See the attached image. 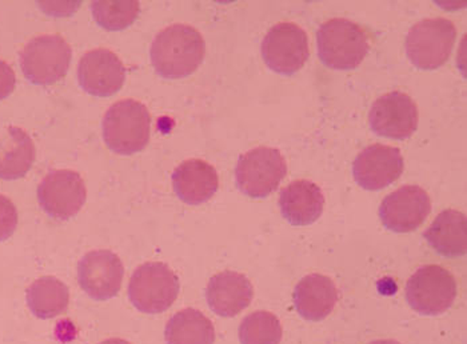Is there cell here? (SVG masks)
<instances>
[{
    "label": "cell",
    "instance_id": "cell-1",
    "mask_svg": "<svg viewBox=\"0 0 467 344\" xmlns=\"http://www.w3.org/2000/svg\"><path fill=\"white\" fill-rule=\"evenodd\" d=\"M206 54L203 36L192 26L172 25L152 42L151 63L164 79H182L197 71Z\"/></svg>",
    "mask_w": 467,
    "mask_h": 344
},
{
    "label": "cell",
    "instance_id": "cell-2",
    "mask_svg": "<svg viewBox=\"0 0 467 344\" xmlns=\"http://www.w3.org/2000/svg\"><path fill=\"white\" fill-rule=\"evenodd\" d=\"M103 139L111 151L132 155L142 151L151 134V117L144 104L120 100L109 107L103 120Z\"/></svg>",
    "mask_w": 467,
    "mask_h": 344
},
{
    "label": "cell",
    "instance_id": "cell-3",
    "mask_svg": "<svg viewBox=\"0 0 467 344\" xmlns=\"http://www.w3.org/2000/svg\"><path fill=\"white\" fill-rule=\"evenodd\" d=\"M317 45L319 59L333 69L358 68L370 48L363 28L343 17L327 20L319 27Z\"/></svg>",
    "mask_w": 467,
    "mask_h": 344
},
{
    "label": "cell",
    "instance_id": "cell-4",
    "mask_svg": "<svg viewBox=\"0 0 467 344\" xmlns=\"http://www.w3.org/2000/svg\"><path fill=\"white\" fill-rule=\"evenodd\" d=\"M457 28L445 17H431L414 25L406 36V54L415 68L437 69L448 62Z\"/></svg>",
    "mask_w": 467,
    "mask_h": 344
},
{
    "label": "cell",
    "instance_id": "cell-5",
    "mask_svg": "<svg viewBox=\"0 0 467 344\" xmlns=\"http://www.w3.org/2000/svg\"><path fill=\"white\" fill-rule=\"evenodd\" d=\"M180 288V279L169 266L149 262L140 266L132 274L129 297L140 312L162 314L177 300Z\"/></svg>",
    "mask_w": 467,
    "mask_h": 344
},
{
    "label": "cell",
    "instance_id": "cell-6",
    "mask_svg": "<svg viewBox=\"0 0 467 344\" xmlns=\"http://www.w3.org/2000/svg\"><path fill=\"white\" fill-rule=\"evenodd\" d=\"M71 57L70 45L62 36L40 35L20 52V68L33 85H54L67 75Z\"/></svg>",
    "mask_w": 467,
    "mask_h": 344
},
{
    "label": "cell",
    "instance_id": "cell-7",
    "mask_svg": "<svg viewBox=\"0 0 467 344\" xmlns=\"http://www.w3.org/2000/svg\"><path fill=\"white\" fill-rule=\"evenodd\" d=\"M286 173V159L281 151L271 147H256L239 158L236 186L250 198H266L278 189Z\"/></svg>",
    "mask_w": 467,
    "mask_h": 344
},
{
    "label": "cell",
    "instance_id": "cell-8",
    "mask_svg": "<svg viewBox=\"0 0 467 344\" xmlns=\"http://www.w3.org/2000/svg\"><path fill=\"white\" fill-rule=\"evenodd\" d=\"M455 297V277L441 266H422L406 283V302L420 315L443 314L451 308Z\"/></svg>",
    "mask_w": 467,
    "mask_h": 344
},
{
    "label": "cell",
    "instance_id": "cell-9",
    "mask_svg": "<svg viewBox=\"0 0 467 344\" xmlns=\"http://www.w3.org/2000/svg\"><path fill=\"white\" fill-rule=\"evenodd\" d=\"M262 57L273 71L282 75L296 74L310 57L307 34L296 23H278L264 37Z\"/></svg>",
    "mask_w": 467,
    "mask_h": 344
},
{
    "label": "cell",
    "instance_id": "cell-10",
    "mask_svg": "<svg viewBox=\"0 0 467 344\" xmlns=\"http://www.w3.org/2000/svg\"><path fill=\"white\" fill-rule=\"evenodd\" d=\"M88 199V190L82 176L71 170L48 172L37 187L40 207L51 218L67 221L79 213Z\"/></svg>",
    "mask_w": 467,
    "mask_h": 344
},
{
    "label": "cell",
    "instance_id": "cell-11",
    "mask_svg": "<svg viewBox=\"0 0 467 344\" xmlns=\"http://www.w3.org/2000/svg\"><path fill=\"white\" fill-rule=\"evenodd\" d=\"M418 120L417 104L400 91L389 92L378 98L368 115L371 130L378 137L397 141L410 138L417 131Z\"/></svg>",
    "mask_w": 467,
    "mask_h": 344
},
{
    "label": "cell",
    "instance_id": "cell-12",
    "mask_svg": "<svg viewBox=\"0 0 467 344\" xmlns=\"http://www.w3.org/2000/svg\"><path fill=\"white\" fill-rule=\"evenodd\" d=\"M125 267L117 254L108 250L91 251L78 265L80 287L95 300L117 297L122 287Z\"/></svg>",
    "mask_w": 467,
    "mask_h": 344
},
{
    "label": "cell",
    "instance_id": "cell-13",
    "mask_svg": "<svg viewBox=\"0 0 467 344\" xmlns=\"http://www.w3.org/2000/svg\"><path fill=\"white\" fill-rule=\"evenodd\" d=\"M431 213V196L420 186L400 187L386 196L379 207L383 225L400 234L417 230Z\"/></svg>",
    "mask_w": 467,
    "mask_h": 344
},
{
    "label": "cell",
    "instance_id": "cell-14",
    "mask_svg": "<svg viewBox=\"0 0 467 344\" xmlns=\"http://www.w3.org/2000/svg\"><path fill=\"white\" fill-rule=\"evenodd\" d=\"M78 79L88 94L112 97L125 85L126 68L117 54L97 48L83 55L78 66Z\"/></svg>",
    "mask_w": 467,
    "mask_h": 344
},
{
    "label": "cell",
    "instance_id": "cell-15",
    "mask_svg": "<svg viewBox=\"0 0 467 344\" xmlns=\"http://www.w3.org/2000/svg\"><path fill=\"white\" fill-rule=\"evenodd\" d=\"M405 161L397 147H366L353 163V175L362 189L378 191L390 186L403 172Z\"/></svg>",
    "mask_w": 467,
    "mask_h": 344
},
{
    "label": "cell",
    "instance_id": "cell-16",
    "mask_svg": "<svg viewBox=\"0 0 467 344\" xmlns=\"http://www.w3.org/2000/svg\"><path fill=\"white\" fill-rule=\"evenodd\" d=\"M254 287L249 277L235 271H223L210 279L206 288L209 308L219 317L233 318L249 308Z\"/></svg>",
    "mask_w": 467,
    "mask_h": 344
},
{
    "label": "cell",
    "instance_id": "cell-17",
    "mask_svg": "<svg viewBox=\"0 0 467 344\" xmlns=\"http://www.w3.org/2000/svg\"><path fill=\"white\" fill-rule=\"evenodd\" d=\"M338 288L331 277L310 274L302 277L294 290L296 311L306 320L319 322L333 312L338 303Z\"/></svg>",
    "mask_w": 467,
    "mask_h": 344
},
{
    "label": "cell",
    "instance_id": "cell-18",
    "mask_svg": "<svg viewBox=\"0 0 467 344\" xmlns=\"http://www.w3.org/2000/svg\"><path fill=\"white\" fill-rule=\"evenodd\" d=\"M172 186L182 202L197 206L215 195L219 187L218 172L202 159H189L175 169Z\"/></svg>",
    "mask_w": 467,
    "mask_h": 344
},
{
    "label": "cell",
    "instance_id": "cell-19",
    "mask_svg": "<svg viewBox=\"0 0 467 344\" xmlns=\"http://www.w3.org/2000/svg\"><path fill=\"white\" fill-rule=\"evenodd\" d=\"M282 215L293 225H308L321 218L325 196L310 181H294L285 187L279 198Z\"/></svg>",
    "mask_w": 467,
    "mask_h": 344
},
{
    "label": "cell",
    "instance_id": "cell-20",
    "mask_svg": "<svg viewBox=\"0 0 467 344\" xmlns=\"http://www.w3.org/2000/svg\"><path fill=\"white\" fill-rule=\"evenodd\" d=\"M466 215L461 211L445 210L423 233V238L446 258H458L467 253Z\"/></svg>",
    "mask_w": 467,
    "mask_h": 344
},
{
    "label": "cell",
    "instance_id": "cell-21",
    "mask_svg": "<svg viewBox=\"0 0 467 344\" xmlns=\"http://www.w3.org/2000/svg\"><path fill=\"white\" fill-rule=\"evenodd\" d=\"M36 161L33 139L19 127H8L0 134V178H23Z\"/></svg>",
    "mask_w": 467,
    "mask_h": 344
},
{
    "label": "cell",
    "instance_id": "cell-22",
    "mask_svg": "<svg viewBox=\"0 0 467 344\" xmlns=\"http://www.w3.org/2000/svg\"><path fill=\"white\" fill-rule=\"evenodd\" d=\"M167 344H214L215 328L212 320L195 308H184L167 323Z\"/></svg>",
    "mask_w": 467,
    "mask_h": 344
},
{
    "label": "cell",
    "instance_id": "cell-23",
    "mask_svg": "<svg viewBox=\"0 0 467 344\" xmlns=\"http://www.w3.org/2000/svg\"><path fill=\"white\" fill-rule=\"evenodd\" d=\"M27 305L39 319H51L67 310L70 291L55 276H42L28 287Z\"/></svg>",
    "mask_w": 467,
    "mask_h": 344
},
{
    "label": "cell",
    "instance_id": "cell-24",
    "mask_svg": "<svg viewBox=\"0 0 467 344\" xmlns=\"http://www.w3.org/2000/svg\"><path fill=\"white\" fill-rule=\"evenodd\" d=\"M91 11L100 27L120 31L135 22L140 5L137 0H95L91 3Z\"/></svg>",
    "mask_w": 467,
    "mask_h": 344
},
{
    "label": "cell",
    "instance_id": "cell-25",
    "mask_svg": "<svg viewBox=\"0 0 467 344\" xmlns=\"http://www.w3.org/2000/svg\"><path fill=\"white\" fill-rule=\"evenodd\" d=\"M284 335L281 322L267 311H255L247 315L239 326L242 344H279Z\"/></svg>",
    "mask_w": 467,
    "mask_h": 344
},
{
    "label": "cell",
    "instance_id": "cell-26",
    "mask_svg": "<svg viewBox=\"0 0 467 344\" xmlns=\"http://www.w3.org/2000/svg\"><path fill=\"white\" fill-rule=\"evenodd\" d=\"M18 225V211L7 196L0 195V242L16 233Z\"/></svg>",
    "mask_w": 467,
    "mask_h": 344
},
{
    "label": "cell",
    "instance_id": "cell-27",
    "mask_svg": "<svg viewBox=\"0 0 467 344\" xmlns=\"http://www.w3.org/2000/svg\"><path fill=\"white\" fill-rule=\"evenodd\" d=\"M16 78L14 69L0 60V100L5 99L16 89Z\"/></svg>",
    "mask_w": 467,
    "mask_h": 344
},
{
    "label": "cell",
    "instance_id": "cell-28",
    "mask_svg": "<svg viewBox=\"0 0 467 344\" xmlns=\"http://www.w3.org/2000/svg\"><path fill=\"white\" fill-rule=\"evenodd\" d=\"M100 344H131V343L127 342V340L118 339V338H112V339L105 340V342H102Z\"/></svg>",
    "mask_w": 467,
    "mask_h": 344
},
{
    "label": "cell",
    "instance_id": "cell-29",
    "mask_svg": "<svg viewBox=\"0 0 467 344\" xmlns=\"http://www.w3.org/2000/svg\"><path fill=\"white\" fill-rule=\"evenodd\" d=\"M368 344H402V343L397 342V340H393V339H379V340H374V342H371Z\"/></svg>",
    "mask_w": 467,
    "mask_h": 344
}]
</instances>
